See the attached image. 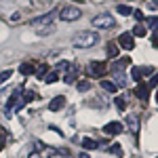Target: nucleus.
<instances>
[{"instance_id":"nucleus-4","label":"nucleus","mask_w":158,"mask_h":158,"mask_svg":"<svg viewBox=\"0 0 158 158\" xmlns=\"http://www.w3.org/2000/svg\"><path fill=\"white\" fill-rule=\"evenodd\" d=\"M89 74H91L93 78H103V74H106V63H101V61H91V63H89Z\"/></svg>"},{"instance_id":"nucleus-23","label":"nucleus","mask_w":158,"mask_h":158,"mask_svg":"<svg viewBox=\"0 0 158 158\" xmlns=\"http://www.w3.org/2000/svg\"><path fill=\"white\" fill-rule=\"evenodd\" d=\"M11 70H4V72H0V85H2V82H6V80H9V78H11Z\"/></svg>"},{"instance_id":"nucleus-7","label":"nucleus","mask_w":158,"mask_h":158,"mask_svg":"<svg viewBox=\"0 0 158 158\" xmlns=\"http://www.w3.org/2000/svg\"><path fill=\"white\" fill-rule=\"evenodd\" d=\"M103 133L106 135H118V133H122V122H110V124H106L103 127Z\"/></svg>"},{"instance_id":"nucleus-20","label":"nucleus","mask_w":158,"mask_h":158,"mask_svg":"<svg viewBox=\"0 0 158 158\" xmlns=\"http://www.w3.org/2000/svg\"><path fill=\"white\" fill-rule=\"evenodd\" d=\"M146 23L150 25L152 30H158V15H156V17H148V19H146Z\"/></svg>"},{"instance_id":"nucleus-1","label":"nucleus","mask_w":158,"mask_h":158,"mask_svg":"<svg viewBox=\"0 0 158 158\" xmlns=\"http://www.w3.org/2000/svg\"><path fill=\"white\" fill-rule=\"evenodd\" d=\"M97 40H99V36L95 34V32L85 30V32H76V34L72 36V44L78 47V49H91V47L97 44Z\"/></svg>"},{"instance_id":"nucleus-29","label":"nucleus","mask_w":158,"mask_h":158,"mask_svg":"<svg viewBox=\"0 0 158 158\" xmlns=\"http://www.w3.org/2000/svg\"><path fill=\"white\" fill-rule=\"evenodd\" d=\"M4 137H6V135H4V131L0 129V150H2V146H4Z\"/></svg>"},{"instance_id":"nucleus-15","label":"nucleus","mask_w":158,"mask_h":158,"mask_svg":"<svg viewBox=\"0 0 158 158\" xmlns=\"http://www.w3.org/2000/svg\"><path fill=\"white\" fill-rule=\"evenodd\" d=\"M19 72L25 74V76H30V74H34L36 70H34V65H32V63H21V65H19Z\"/></svg>"},{"instance_id":"nucleus-25","label":"nucleus","mask_w":158,"mask_h":158,"mask_svg":"<svg viewBox=\"0 0 158 158\" xmlns=\"http://www.w3.org/2000/svg\"><path fill=\"white\" fill-rule=\"evenodd\" d=\"M116 106H118V108H124V106H127V101H124V97H116Z\"/></svg>"},{"instance_id":"nucleus-32","label":"nucleus","mask_w":158,"mask_h":158,"mask_svg":"<svg viewBox=\"0 0 158 158\" xmlns=\"http://www.w3.org/2000/svg\"><path fill=\"white\" fill-rule=\"evenodd\" d=\"M156 101H158V91H156Z\"/></svg>"},{"instance_id":"nucleus-11","label":"nucleus","mask_w":158,"mask_h":158,"mask_svg":"<svg viewBox=\"0 0 158 158\" xmlns=\"http://www.w3.org/2000/svg\"><path fill=\"white\" fill-rule=\"evenodd\" d=\"M63 106H65V97H61V95H59V97H55V99L49 103V108L53 110V112H59Z\"/></svg>"},{"instance_id":"nucleus-21","label":"nucleus","mask_w":158,"mask_h":158,"mask_svg":"<svg viewBox=\"0 0 158 158\" xmlns=\"http://www.w3.org/2000/svg\"><path fill=\"white\" fill-rule=\"evenodd\" d=\"M108 55H110V57H116V55H118V47H116L114 42H110V44H108Z\"/></svg>"},{"instance_id":"nucleus-6","label":"nucleus","mask_w":158,"mask_h":158,"mask_svg":"<svg viewBox=\"0 0 158 158\" xmlns=\"http://www.w3.org/2000/svg\"><path fill=\"white\" fill-rule=\"evenodd\" d=\"M55 21V13H44V15H40V17H34L32 19V25H49Z\"/></svg>"},{"instance_id":"nucleus-9","label":"nucleus","mask_w":158,"mask_h":158,"mask_svg":"<svg viewBox=\"0 0 158 158\" xmlns=\"http://www.w3.org/2000/svg\"><path fill=\"white\" fill-rule=\"evenodd\" d=\"M118 44H120L122 49L131 51V49L135 47V42H133V34H122V36L118 38Z\"/></svg>"},{"instance_id":"nucleus-24","label":"nucleus","mask_w":158,"mask_h":158,"mask_svg":"<svg viewBox=\"0 0 158 158\" xmlns=\"http://www.w3.org/2000/svg\"><path fill=\"white\" fill-rule=\"evenodd\" d=\"M156 85H158V72H154V76H152V80H150V85H148V89H154Z\"/></svg>"},{"instance_id":"nucleus-28","label":"nucleus","mask_w":158,"mask_h":158,"mask_svg":"<svg viewBox=\"0 0 158 158\" xmlns=\"http://www.w3.org/2000/svg\"><path fill=\"white\" fill-rule=\"evenodd\" d=\"M133 15L137 17V21H143V13L141 11H133Z\"/></svg>"},{"instance_id":"nucleus-17","label":"nucleus","mask_w":158,"mask_h":158,"mask_svg":"<svg viewBox=\"0 0 158 158\" xmlns=\"http://www.w3.org/2000/svg\"><path fill=\"white\" fill-rule=\"evenodd\" d=\"M116 11L127 17V15H131V13H133V9H131V6H127V4H118V6H116Z\"/></svg>"},{"instance_id":"nucleus-26","label":"nucleus","mask_w":158,"mask_h":158,"mask_svg":"<svg viewBox=\"0 0 158 158\" xmlns=\"http://www.w3.org/2000/svg\"><path fill=\"white\" fill-rule=\"evenodd\" d=\"M110 152H112V154H122V148L120 146H112V148H110Z\"/></svg>"},{"instance_id":"nucleus-10","label":"nucleus","mask_w":158,"mask_h":158,"mask_svg":"<svg viewBox=\"0 0 158 158\" xmlns=\"http://www.w3.org/2000/svg\"><path fill=\"white\" fill-rule=\"evenodd\" d=\"M135 95L141 99V101H146V99L150 97V89H148V85H137V89H135Z\"/></svg>"},{"instance_id":"nucleus-12","label":"nucleus","mask_w":158,"mask_h":158,"mask_svg":"<svg viewBox=\"0 0 158 158\" xmlns=\"http://www.w3.org/2000/svg\"><path fill=\"white\" fill-rule=\"evenodd\" d=\"M129 63H131V59H129V57H122V59H118L114 65H112V72H122Z\"/></svg>"},{"instance_id":"nucleus-30","label":"nucleus","mask_w":158,"mask_h":158,"mask_svg":"<svg viewBox=\"0 0 158 158\" xmlns=\"http://www.w3.org/2000/svg\"><path fill=\"white\" fill-rule=\"evenodd\" d=\"M78 158H91V156H89L86 152H82V154H80V156H78Z\"/></svg>"},{"instance_id":"nucleus-18","label":"nucleus","mask_w":158,"mask_h":158,"mask_svg":"<svg viewBox=\"0 0 158 158\" xmlns=\"http://www.w3.org/2000/svg\"><path fill=\"white\" fill-rule=\"evenodd\" d=\"M127 124L131 127V131H137V114H131V116L127 118Z\"/></svg>"},{"instance_id":"nucleus-13","label":"nucleus","mask_w":158,"mask_h":158,"mask_svg":"<svg viewBox=\"0 0 158 158\" xmlns=\"http://www.w3.org/2000/svg\"><path fill=\"white\" fill-rule=\"evenodd\" d=\"M101 89H103L106 93H116V89H118V86L114 85L112 80H106V78H101Z\"/></svg>"},{"instance_id":"nucleus-31","label":"nucleus","mask_w":158,"mask_h":158,"mask_svg":"<svg viewBox=\"0 0 158 158\" xmlns=\"http://www.w3.org/2000/svg\"><path fill=\"white\" fill-rule=\"evenodd\" d=\"M152 2H154V6H152V9H158V0H152Z\"/></svg>"},{"instance_id":"nucleus-5","label":"nucleus","mask_w":158,"mask_h":158,"mask_svg":"<svg viewBox=\"0 0 158 158\" xmlns=\"http://www.w3.org/2000/svg\"><path fill=\"white\" fill-rule=\"evenodd\" d=\"M93 25H95V27H112V25H114V17L108 15V13L97 15V17L93 19Z\"/></svg>"},{"instance_id":"nucleus-14","label":"nucleus","mask_w":158,"mask_h":158,"mask_svg":"<svg viewBox=\"0 0 158 158\" xmlns=\"http://www.w3.org/2000/svg\"><path fill=\"white\" fill-rule=\"evenodd\" d=\"M82 148H85V150H97V148H99V141L91 139V137H86V139H82Z\"/></svg>"},{"instance_id":"nucleus-8","label":"nucleus","mask_w":158,"mask_h":158,"mask_svg":"<svg viewBox=\"0 0 158 158\" xmlns=\"http://www.w3.org/2000/svg\"><path fill=\"white\" fill-rule=\"evenodd\" d=\"M146 74H154V70L152 68H139V65H135L133 70H131L133 80H141V76H146Z\"/></svg>"},{"instance_id":"nucleus-19","label":"nucleus","mask_w":158,"mask_h":158,"mask_svg":"<svg viewBox=\"0 0 158 158\" xmlns=\"http://www.w3.org/2000/svg\"><path fill=\"white\" fill-rule=\"evenodd\" d=\"M133 34H135V36H146V25L137 23V25L133 27Z\"/></svg>"},{"instance_id":"nucleus-27","label":"nucleus","mask_w":158,"mask_h":158,"mask_svg":"<svg viewBox=\"0 0 158 158\" xmlns=\"http://www.w3.org/2000/svg\"><path fill=\"white\" fill-rule=\"evenodd\" d=\"M47 70H49L47 65H40V68H38V70H36V72H34V74H38V76H42V74L47 72Z\"/></svg>"},{"instance_id":"nucleus-3","label":"nucleus","mask_w":158,"mask_h":158,"mask_svg":"<svg viewBox=\"0 0 158 158\" xmlns=\"http://www.w3.org/2000/svg\"><path fill=\"white\" fill-rule=\"evenodd\" d=\"M21 93H23V91H19V89H15V91H13V95L9 97V101H6V108H4V114H6V116H11L13 110H15V106H19Z\"/></svg>"},{"instance_id":"nucleus-2","label":"nucleus","mask_w":158,"mask_h":158,"mask_svg":"<svg viewBox=\"0 0 158 158\" xmlns=\"http://www.w3.org/2000/svg\"><path fill=\"white\" fill-rule=\"evenodd\" d=\"M80 15H82V13H80L78 6H63L61 13H59V17L63 19V21H76Z\"/></svg>"},{"instance_id":"nucleus-16","label":"nucleus","mask_w":158,"mask_h":158,"mask_svg":"<svg viewBox=\"0 0 158 158\" xmlns=\"http://www.w3.org/2000/svg\"><path fill=\"white\" fill-rule=\"evenodd\" d=\"M57 80H59L57 70H53V72H49V76H44V82H47V85H53V82H57Z\"/></svg>"},{"instance_id":"nucleus-22","label":"nucleus","mask_w":158,"mask_h":158,"mask_svg":"<svg viewBox=\"0 0 158 158\" xmlns=\"http://www.w3.org/2000/svg\"><path fill=\"white\" fill-rule=\"evenodd\" d=\"M78 91H91V82L89 80H80L78 82Z\"/></svg>"}]
</instances>
